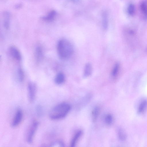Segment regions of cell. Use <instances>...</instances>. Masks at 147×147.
Segmentation results:
<instances>
[{"label": "cell", "mask_w": 147, "mask_h": 147, "mask_svg": "<svg viewBox=\"0 0 147 147\" xmlns=\"http://www.w3.org/2000/svg\"><path fill=\"white\" fill-rule=\"evenodd\" d=\"M57 49L59 56L63 60H67L70 58L74 52V48L71 44L65 39L59 41Z\"/></svg>", "instance_id": "cell-1"}, {"label": "cell", "mask_w": 147, "mask_h": 147, "mask_svg": "<svg viewBox=\"0 0 147 147\" xmlns=\"http://www.w3.org/2000/svg\"><path fill=\"white\" fill-rule=\"evenodd\" d=\"M70 108V105L67 103L63 102L53 107L51 110L49 117L53 120L63 118L67 115Z\"/></svg>", "instance_id": "cell-2"}, {"label": "cell", "mask_w": 147, "mask_h": 147, "mask_svg": "<svg viewBox=\"0 0 147 147\" xmlns=\"http://www.w3.org/2000/svg\"><path fill=\"white\" fill-rule=\"evenodd\" d=\"M38 124V122L37 121L34 120L31 125L28 131L26 137V140L28 143H31L32 142Z\"/></svg>", "instance_id": "cell-3"}, {"label": "cell", "mask_w": 147, "mask_h": 147, "mask_svg": "<svg viewBox=\"0 0 147 147\" xmlns=\"http://www.w3.org/2000/svg\"><path fill=\"white\" fill-rule=\"evenodd\" d=\"M36 88L35 84L30 82L28 84V96L29 101L30 102L34 101L36 96Z\"/></svg>", "instance_id": "cell-4"}, {"label": "cell", "mask_w": 147, "mask_h": 147, "mask_svg": "<svg viewBox=\"0 0 147 147\" xmlns=\"http://www.w3.org/2000/svg\"><path fill=\"white\" fill-rule=\"evenodd\" d=\"M23 115L22 111L20 109H18L11 123V126L15 127L19 125L22 120Z\"/></svg>", "instance_id": "cell-5"}, {"label": "cell", "mask_w": 147, "mask_h": 147, "mask_svg": "<svg viewBox=\"0 0 147 147\" xmlns=\"http://www.w3.org/2000/svg\"><path fill=\"white\" fill-rule=\"evenodd\" d=\"M9 51L12 57L17 61H20L22 59V56L20 51L13 46L9 48Z\"/></svg>", "instance_id": "cell-6"}, {"label": "cell", "mask_w": 147, "mask_h": 147, "mask_svg": "<svg viewBox=\"0 0 147 147\" xmlns=\"http://www.w3.org/2000/svg\"><path fill=\"white\" fill-rule=\"evenodd\" d=\"M35 58L37 63L41 61L43 56V50L40 46H37L35 49L34 53Z\"/></svg>", "instance_id": "cell-7"}, {"label": "cell", "mask_w": 147, "mask_h": 147, "mask_svg": "<svg viewBox=\"0 0 147 147\" xmlns=\"http://www.w3.org/2000/svg\"><path fill=\"white\" fill-rule=\"evenodd\" d=\"M65 81V76L64 74L61 72L59 73L55 77L54 81L57 85L63 84Z\"/></svg>", "instance_id": "cell-8"}, {"label": "cell", "mask_w": 147, "mask_h": 147, "mask_svg": "<svg viewBox=\"0 0 147 147\" xmlns=\"http://www.w3.org/2000/svg\"><path fill=\"white\" fill-rule=\"evenodd\" d=\"M82 134V131L81 130L78 131L75 134L71 142V146L74 147L78 141Z\"/></svg>", "instance_id": "cell-9"}, {"label": "cell", "mask_w": 147, "mask_h": 147, "mask_svg": "<svg viewBox=\"0 0 147 147\" xmlns=\"http://www.w3.org/2000/svg\"><path fill=\"white\" fill-rule=\"evenodd\" d=\"M56 14V12L55 10H52L50 11L47 15L42 17V19L46 21H51L54 20Z\"/></svg>", "instance_id": "cell-10"}, {"label": "cell", "mask_w": 147, "mask_h": 147, "mask_svg": "<svg viewBox=\"0 0 147 147\" xmlns=\"http://www.w3.org/2000/svg\"><path fill=\"white\" fill-rule=\"evenodd\" d=\"M92 71V67L91 64L89 63L86 64L84 69V76L85 77H89L91 75Z\"/></svg>", "instance_id": "cell-11"}, {"label": "cell", "mask_w": 147, "mask_h": 147, "mask_svg": "<svg viewBox=\"0 0 147 147\" xmlns=\"http://www.w3.org/2000/svg\"><path fill=\"white\" fill-rule=\"evenodd\" d=\"M140 9L144 18L147 19V1H143L140 5Z\"/></svg>", "instance_id": "cell-12"}, {"label": "cell", "mask_w": 147, "mask_h": 147, "mask_svg": "<svg viewBox=\"0 0 147 147\" xmlns=\"http://www.w3.org/2000/svg\"><path fill=\"white\" fill-rule=\"evenodd\" d=\"M120 65L118 63H116L114 65L111 72L113 77H116L117 76L120 69Z\"/></svg>", "instance_id": "cell-13"}, {"label": "cell", "mask_w": 147, "mask_h": 147, "mask_svg": "<svg viewBox=\"0 0 147 147\" xmlns=\"http://www.w3.org/2000/svg\"><path fill=\"white\" fill-rule=\"evenodd\" d=\"M100 112V109L98 107L94 108L92 112V119L94 122H95L97 120Z\"/></svg>", "instance_id": "cell-14"}, {"label": "cell", "mask_w": 147, "mask_h": 147, "mask_svg": "<svg viewBox=\"0 0 147 147\" xmlns=\"http://www.w3.org/2000/svg\"><path fill=\"white\" fill-rule=\"evenodd\" d=\"M18 78L19 82H22L24 78V71L21 68H19L17 72Z\"/></svg>", "instance_id": "cell-15"}, {"label": "cell", "mask_w": 147, "mask_h": 147, "mask_svg": "<svg viewBox=\"0 0 147 147\" xmlns=\"http://www.w3.org/2000/svg\"><path fill=\"white\" fill-rule=\"evenodd\" d=\"M113 121V117L111 114H107L105 117V121L107 125H111Z\"/></svg>", "instance_id": "cell-16"}, {"label": "cell", "mask_w": 147, "mask_h": 147, "mask_svg": "<svg viewBox=\"0 0 147 147\" xmlns=\"http://www.w3.org/2000/svg\"><path fill=\"white\" fill-rule=\"evenodd\" d=\"M147 106V101L146 100L143 101L140 104L138 109L139 113H142L144 111Z\"/></svg>", "instance_id": "cell-17"}, {"label": "cell", "mask_w": 147, "mask_h": 147, "mask_svg": "<svg viewBox=\"0 0 147 147\" xmlns=\"http://www.w3.org/2000/svg\"><path fill=\"white\" fill-rule=\"evenodd\" d=\"M135 7L134 5L132 3L129 4L127 8V11L128 14L132 16L135 13Z\"/></svg>", "instance_id": "cell-18"}, {"label": "cell", "mask_w": 147, "mask_h": 147, "mask_svg": "<svg viewBox=\"0 0 147 147\" xmlns=\"http://www.w3.org/2000/svg\"><path fill=\"white\" fill-rule=\"evenodd\" d=\"M50 146L52 147H64V144L60 141H57L52 142L50 144Z\"/></svg>", "instance_id": "cell-19"}, {"label": "cell", "mask_w": 147, "mask_h": 147, "mask_svg": "<svg viewBox=\"0 0 147 147\" xmlns=\"http://www.w3.org/2000/svg\"><path fill=\"white\" fill-rule=\"evenodd\" d=\"M118 133L119 138L121 140H124L126 138L125 135L121 129H119Z\"/></svg>", "instance_id": "cell-20"}, {"label": "cell", "mask_w": 147, "mask_h": 147, "mask_svg": "<svg viewBox=\"0 0 147 147\" xmlns=\"http://www.w3.org/2000/svg\"><path fill=\"white\" fill-rule=\"evenodd\" d=\"M36 111L37 115L38 117L40 116L42 113V109L40 105H38L36 108Z\"/></svg>", "instance_id": "cell-21"}, {"label": "cell", "mask_w": 147, "mask_h": 147, "mask_svg": "<svg viewBox=\"0 0 147 147\" xmlns=\"http://www.w3.org/2000/svg\"><path fill=\"white\" fill-rule=\"evenodd\" d=\"M106 14H105L103 17V27L105 30H106L108 27V22L106 19Z\"/></svg>", "instance_id": "cell-22"}, {"label": "cell", "mask_w": 147, "mask_h": 147, "mask_svg": "<svg viewBox=\"0 0 147 147\" xmlns=\"http://www.w3.org/2000/svg\"><path fill=\"white\" fill-rule=\"evenodd\" d=\"M146 50H147V48H146Z\"/></svg>", "instance_id": "cell-23"}]
</instances>
